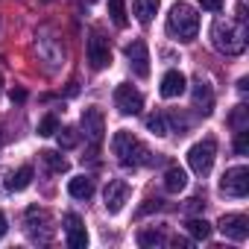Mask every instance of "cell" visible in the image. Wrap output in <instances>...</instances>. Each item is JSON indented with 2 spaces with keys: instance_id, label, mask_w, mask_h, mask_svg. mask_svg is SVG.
Returning <instances> with one entry per match:
<instances>
[{
  "instance_id": "8",
  "label": "cell",
  "mask_w": 249,
  "mask_h": 249,
  "mask_svg": "<svg viewBox=\"0 0 249 249\" xmlns=\"http://www.w3.org/2000/svg\"><path fill=\"white\" fill-rule=\"evenodd\" d=\"M114 108L123 114V117H132V114H141L144 108V94L132 85H117L114 88Z\"/></svg>"
},
{
  "instance_id": "17",
  "label": "cell",
  "mask_w": 249,
  "mask_h": 249,
  "mask_svg": "<svg viewBox=\"0 0 249 249\" xmlns=\"http://www.w3.org/2000/svg\"><path fill=\"white\" fill-rule=\"evenodd\" d=\"M185 185H188V173L182 170V167H167V173H164V191L167 194H179V191H185Z\"/></svg>"
},
{
  "instance_id": "33",
  "label": "cell",
  "mask_w": 249,
  "mask_h": 249,
  "mask_svg": "<svg viewBox=\"0 0 249 249\" xmlns=\"http://www.w3.org/2000/svg\"><path fill=\"white\" fill-rule=\"evenodd\" d=\"M202 205H205V199H202V196H194V199H188V208H191V211H196V208H202Z\"/></svg>"
},
{
  "instance_id": "5",
  "label": "cell",
  "mask_w": 249,
  "mask_h": 249,
  "mask_svg": "<svg viewBox=\"0 0 249 249\" xmlns=\"http://www.w3.org/2000/svg\"><path fill=\"white\" fill-rule=\"evenodd\" d=\"M214 159H217V138H211V135H205L202 141H196L188 150V164L196 176H208L214 167Z\"/></svg>"
},
{
  "instance_id": "7",
  "label": "cell",
  "mask_w": 249,
  "mask_h": 249,
  "mask_svg": "<svg viewBox=\"0 0 249 249\" xmlns=\"http://www.w3.org/2000/svg\"><path fill=\"white\" fill-rule=\"evenodd\" d=\"M85 53H88V65H91L94 71H103V68L111 65V47H108V38H106L103 33H97V30L88 36V41H85Z\"/></svg>"
},
{
  "instance_id": "30",
  "label": "cell",
  "mask_w": 249,
  "mask_h": 249,
  "mask_svg": "<svg viewBox=\"0 0 249 249\" xmlns=\"http://www.w3.org/2000/svg\"><path fill=\"white\" fill-rule=\"evenodd\" d=\"M199 6L208 9V12H220L223 9V0H199Z\"/></svg>"
},
{
  "instance_id": "15",
  "label": "cell",
  "mask_w": 249,
  "mask_h": 249,
  "mask_svg": "<svg viewBox=\"0 0 249 249\" xmlns=\"http://www.w3.org/2000/svg\"><path fill=\"white\" fill-rule=\"evenodd\" d=\"M185 85H188V79H185V73L182 71H167L164 76H161V97L164 100H173V97H179L182 91H185Z\"/></svg>"
},
{
  "instance_id": "22",
  "label": "cell",
  "mask_w": 249,
  "mask_h": 249,
  "mask_svg": "<svg viewBox=\"0 0 249 249\" xmlns=\"http://www.w3.org/2000/svg\"><path fill=\"white\" fill-rule=\"evenodd\" d=\"M38 159H41V164H44L50 173H65V170H68V161H65L59 153H53V150H44V153H38Z\"/></svg>"
},
{
  "instance_id": "21",
  "label": "cell",
  "mask_w": 249,
  "mask_h": 249,
  "mask_svg": "<svg viewBox=\"0 0 249 249\" xmlns=\"http://www.w3.org/2000/svg\"><path fill=\"white\" fill-rule=\"evenodd\" d=\"M167 243V237H164V231H159V229H144V231H138V246H144V249H156V246H164Z\"/></svg>"
},
{
  "instance_id": "35",
  "label": "cell",
  "mask_w": 249,
  "mask_h": 249,
  "mask_svg": "<svg viewBox=\"0 0 249 249\" xmlns=\"http://www.w3.org/2000/svg\"><path fill=\"white\" fill-rule=\"evenodd\" d=\"M44 3H50V0H44Z\"/></svg>"
},
{
  "instance_id": "32",
  "label": "cell",
  "mask_w": 249,
  "mask_h": 249,
  "mask_svg": "<svg viewBox=\"0 0 249 249\" xmlns=\"http://www.w3.org/2000/svg\"><path fill=\"white\" fill-rule=\"evenodd\" d=\"M9 97H12V103H24V100H27V91H24V88H15Z\"/></svg>"
},
{
  "instance_id": "6",
  "label": "cell",
  "mask_w": 249,
  "mask_h": 249,
  "mask_svg": "<svg viewBox=\"0 0 249 249\" xmlns=\"http://www.w3.org/2000/svg\"><path fill=\"white\" fill-rule=\"evenodd\" d=\"M79 126H82L85 141L97 150V147L103 144V135H106V117H103V111H100L97 106H88V108L82 111V117H79Z\"/></svg>"
},
{
  "instance_id": "24",
  "label": "cell",
  "mask_w": 249,
  "mask_h": 249,
  "mask_svg": "<svg viewBox=\"0 0 249 249\" xmlns=\"http://www.w3.org/2000/svg\"><path fill=\"white\" fill-rule=\"evenodd\" d=\"M229 123L234 126V132H237V129H246V126H249V108H246L243 103H240V106H234V111H231Z\"/></svg>"
},
{
  "instance_id": "13",
  "label": "cell",
  "mask_w": 249,
  "mask_h": 249,
  "mask_svg": "<svg viewBox=\"0 0 249 249\" xmlns=\"http://www.w3.org/2000/svg\"><path fill=\"white\" fill-rule=\"evenodd\" d=\"M65 237H68V246H71V249H85V246H88L85 223H82V217L73 214V211L65 214Z\"/></svg>"
},
{
  "instance_id": "4",
  "label": "cell",
  "mask_w": 249,
  "mask_h": 249,
  "mask_svg": "<svg viewBox=\"0 0 249 249\" xmlns=\"http://www.w3.org/2000/svg\"><path fill=\"white\" fill-rule=\"evenodd\" d=\"M24 223H27V234H30V240H36V243H50V240H53L56 226H53V217H50L47 208H41V205H30L27 214H24Z\"/></svg>"
},
{
  "instance_id": "3",
  "label": "cell",
  "mask_w": 249,
  "mask_h": 249,
  "mask_svg": "<svg viewBox=\"0 0 249 249\" xmlns=\"http://www.w3.org/2000/svg\"><path fill=\"white\" fill-rule=\"evenodd\" d=\"M111 153L117 156V161H120L123 167H141V164H153V161H156L153 153H150L132 132H126V129L114 132V138H111Z\"/></svg>"
},
{
  "instance_id": "34",
  "label": "cell",
  "mask_w": 249,
  "mask_h": 249,
  "mask_svg": "<svg viewBox=\"0 0 249 249\" xmlns=\"http://www.w3.org/2000/svg\"><path fill=\"white\" fill-rule=\"evenodd\" d=\"M246 88H249V82H246V76H243V79H237V91H240V94H246Z\"/></svg>"
},
{
  "instance_id": "20",
  "label": "cell",
  "mask_w": 249,
  "mask_h": 249,
  "mask_svg": "<svg viewBox=\"0 0 249 249\" xmlns=\"http://www.w3.org/2000/svg\"><path fill=\"white\" fill-rule=\"evenodd\" d=\"M185 229H188V234H191L194 240H208V237H211V223L202 220V217H191V220L185 223Z\"/></svg>"
},
{
  "instance_id": "19",
  "label": "cell",
  "mask_w": 249,
  "mask_h": 249,
  "mask_svg": "<svg viewBox=\"0 0 249 249\" xmlns=\"http://www.w3.org/2000/svg\"><path fill=\"white\" fill-rule=\"evenodd\" d=\"M30 185H33V167H30V164L18 167V170L9 176V182H6V188H9V191H15V194H18V191H27Z\"/></svg>"
},
{
  "instance_id": "36",
  "label": "cell",
  "mask_w": 249,
  "mask_h": 249,
  "mask_svg": "<svg viewBox=\"0 0 249 249\" xmlns=\"http://www.w3.org/2000/svg\"><path fill=\"white\" fill-rule=\"evenodd\" d=\"M0 85H3V79H0Z\"/></svg>"
},
{
  "instance_id": "12",
  "label": "cell",
  "mask_w": 249,
  "mask_h": 249,
  "mask_svg": "<svg viewBox=\"0 0 249 249\" xmlns=\"http://www.w3.org/2000/svg\"><path fill=\"white\" fill-rule=\"evenodd\" d=\"M217 229H220L229 240H237V243L249 237V220H246L243 214H223L220 223H217Z\"/></svg>"
},
{
  "instance_id": "18",
  "label": "cell",
  "mask_w": 249,
  "mask_h": 249,
  "mask_svg": "<svg viewBox=\"0 0 249 249\" xmlns=\"http://www.w3.org/2000/svg\"><path fill=\"white\" fill-rule=\"evenodd\" d=\"M159 6H161V0H132V12H135V18L141 24H150L156 18Z\"/></svg>"
},
{
  "instance_id": "16",
  "label": "cell",
  "mask_w": 249,
  "mask_h": 249,
  "mask_svg": "<svg viewBox=\"0 0 249 249\" xmlns=\"http://www.w3.org/2000/svg\"><path fill=\"white\" fill-rule=\"evenodd\" d=\"M68 194L73 199H91L94 196V179L91 176H73L68 182Z\"/></svg>"
},
{
  "instance_id": "9",
  "label": "cell",
  "mask_w": 249,
  "mask_h": 249,
  "mask_svg": "<svg viewBox=\"0 0 249 249\" xmlns=\"http://www.w3.org/2000/svg\"><path fill=\"white\" fill-rule=\"evenodd\" d=\"M220 194L226 196H234V199H243L249 194V170L246 167H231L223 173L220 179Z\"/></svg>"
},
{
  "instance_id": "10",
  "label": "cell",
  "mask_w": 249,
  "mask_h": 249,
  "mask_svg": "<svg viewBox=\"0 0 249 249\" xmlns=\"http://www.w3.org/2000/svg\"><path fill=\"white\" fill-rule=\"evenodd\" d=\"M126 199H129V185L123 182V179H111V182L106 185V191H103V205H106L108 214H117L123 205H126Z\"/></svg>"
},
{
  "instance_id": "25",
  "label": "cell",
  "mask_w": 249,
  "mask_h": 249,
  "mask_svg": "<svg viewBox=\"0 0 249 249\" xmlns=\"http://www.w3.org/2000/svg\"><path fill=\"white\" fill-rule=\"evenodd\" d=\"M108 15L117 27H126V6H123V0H108Z\"/></svg>"
},
{
  "instance_id": "29",
  "label": "cell",
  "mask_w": 249,
  "mask_h": 249,
  "mask_svg": "<svg viewBox=\"0 0 249 249\" xmlns=\"http://www.w3.org/2000/svg\"><path fill=\"white\" fill-rule=\"evenodd\" d=\"M161 208V202L159 199H147V205H141L138 208V217H144V214H150V211H159Z\"/></svg>"
},
{
  "instance_id": "2",
  "label": "cell",
  "mask_w": 249,
  "mask_h": 249,
  "mask_svg": "<svg viewBox=\"0 0 249 249\" xmlns=\"http://www.w3.org/2000/svg\"><path fill=\"white\" fill-rule=\"evenodd\" d=\"M199 33V15L191 3H185V0H179V3L170 6V15H167V36L173 41H194Z\"/></svg>"
},
{
  "instance_id": "11",
  "label": "cell",
  "mask_w": 249,
  "mask_h": 249,
  "mask_svg": "<svg viewBox=\"0 0 249 249\" xmlns=\"http://www.w3.org/2000/svg\"><path fill=\"white\" fill-rule=\"evenodd\" d=\"M126 59H129V68L135 71V76H141V79H147L150 76V50H147V44L138 38V41H132V44H126Z\"/></svg>"
},
{
  "instance_id": "26",
  "label": "cell",
  "mask_w": 249,
  "mask_h": 249,
  "mask_svg": "<svg viewBox=\"0 0 249 249\" xmlns=\"http://www.w3.org/2000/svg\"><path fill=\"white\" fill-rule=\"evenodd\" d=\"M56 132H59V117H56V114H44L41 123H38V135L50 138V135H56Z\"/></svg>"
},
{
  "instance_id": "27",
  "label": "cell",
  "mask_w": 249,
  "mask_h": 249,
  "mask_svg": "<svg viewBox=\"0 0 249 249\" xmlns=\"http://www.w3.org/2000/svg\"><path fill=\"white\" fill-rule=\"evenodd\" d=\"M76 144H79V132H76V129H71V126L59 129V147H65V150H73Z\"/></svg>"
},
{
  "instance_id": "1",
  "label": "cell",
  "mask_w": 249,
  "mask_h": 249,
  "mask_svg": "<svg viewBox=\"0 0 249 249\" xmlns=\"http://www.w3.org/2000/svg\"><path fill=\"white\" fill-rule=\"evenodd\" d=\"M246 41H249V30H246V21L240 18H226V21H214L211 27V44L226 53V56H240L246 50Z\"/></svg>"
},
{
  "instance_id": "23",
  "label": "cell",
  "mask_w": 249,
  "mask_h": 249,
  "mask_svg": "<svg viewBox=\"0 0 249 249\" xmlns=\"http://www.w3.org/2000/svg\"><path fill=\"white\" fill-rule=\"evenodd\" d=\"M147 129H150L153 135H170V123H167V114H161V111L150 114V117H147Z\"/></svg>"
},
{
  "instance_id": "14",
  "label": "cell",
  "mask_w": 249,
  "mask_h": 249,
  "mask_svg": "<svg viewBox=\"0 0 249 249\" xmlns=\"http://www.w3.org/2000/svg\"><path fill=\"white\" fill-rule=\"evenodd\" d=\"M191 97H194V108L199 114H211L214 111V88L208 85V79L196 76L194 79V88H191Z\"/></svg>"
},
{
  "instance_id": "31",
  "label": "cell",
  "mask_w": 249,
  "mask_h": 249,
  "mask_svg": "<svg viewBox=\"0 0 249 249\" xmlns=\"http://www.w3.org/2000/svg\"><path fill=\"white\" fill-rule=\"evenodd\" d=\"M6 231H9V220H6V214L0 211V240L6 237Z\"/></svg>"
},
{
  "instance_id": "37",
  "label": "cell",
  "mask_w": 249,
  "mask_h": 249,
  "mask_svg": "<svg viewBox=\"0 0 249 249\" xmlns=\"http://www.w3.org/2000/svg\"><path fill=\"white\" fill-rule=\"evenodd\" d=\"M0 144H3V138H0Z\"/></svg>"
},
{
  "instance_id": "28",
  "label": "cell",
  "mask_w": 249,
  "mask_h": 249,
  "mask_svg": "<svg viewBox=\"0 0 249 249\" xmlns=\"http://www.w3.org/2000/svg\"><path fill=\"white\" fill-rule=\"evenodd\" d=\"M234 153L237 156H246L249 153V126L246 129H237V135H234Z\"/></svg>"
}]
</instances>
